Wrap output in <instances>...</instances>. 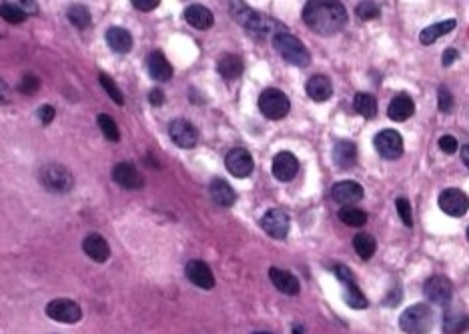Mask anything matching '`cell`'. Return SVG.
Returning <instances> with one entry per match:
<instances>
[{
	"mask_svg": "<svg viewBox=\"0 0 469 334\" xmlns=\"http://www.w3.org/2000/svg\"><path fill=\"white\" fill-rule=\"evenodd\" d=\"M468 240H469V229H468Z\"/></svg>",
	"mask_w": 469,
	"mask_h": 334,
	"instance_id": "f5cc1de1",
	"label": "cell"
},
{
	"mask_svg": "<svg viewBox=\"0 0 469 334\" xmlns=\"http://www.w3.org/2000/svg\"><path fill=\"white\" fill-rule=\"evenodd\" d=\"M38 88H40V80L34 77V75H25L23 80H21V84H19V92H23L26 97L34 94Z\"/></svg>",
	"mask_w": 469,
	"mask_h": 334,
	"instance_id": "ab89813d",
	"label": "cell"
},
{
	"mask_svg": "<svg viewBox=\"0 0 469 334\" xmlns=\"http://www.w3.org/2000/svg\"><path fill=\"white\" fill-rule=\"evenodd\" d=\"M333 272H335L339 283L343 284V300H345L351 309H367L369 303H367V298L363 296L361 288H359V286L355 284V281H353V272H351L345 264H337V266L333 268Z\"/></svg>",
	"mask_w": 469,
	"mask_h": 334,
	"instance_id": "52a82bcc",
	"label": "cell"
},
{
	"mask_svg": "<svg viewBox=\"0 0 469 334\" xmlns=\"http://www.w3.org/2000/svg\"><path fill=\"white\" fill-rule=\"evenodd\" d=\"M261 229L267 232L271 238L283 240L289 234V216L279 208H271L261 218Z\"/></svg>",
	"mask_w": 469,
	"mask_h": 334,
	"instance_id": "4fadbf2b",
	"label": "cell"
},
{
	"mask_svg": "<svg viewBox=\"0 0 469 334\" xmlns=\"http://www.w3.org/2000/svg\"><path fill=\"white\" fill-rule=\"evenodd\" d=\"M69 21L73 23V26H77V28H86V26L91 25L93 18H91V12H88L86 6L75 4V6L69 8Z\"/></svg>",
	"mask_w": 469,
	"mask_h": 334,
	"instance_id": "d590c367",
	"label": "cell"
},
{
	"mask_svg": "<svg viewBox=\"0 0 469 334\" xmlns=\"http://www.w3.org/2000/svg\"><path fill=\"white\" fill-rule=\"evenodd\" d=\"M309 99L315 101V103H325L333 97V84L331 80L323 75H315L307 80V86H305Z\"/></svg>",
	"mask_w": 469,
	"mask_h": 334,
	"instance_id": "cb8c5ba5",
	"label": "cell"
},
{
	"mask_svg": "<svg viewBox=\"0 0 469 334\" xmlns=\"http://www.w3.org/2000/svg\"><path fill=\"white\" fill-rule=\"evenodd\" d=\"M339 218H341V222H345L347 227H355V229H357V227H363L365 222H367L365 210L357 208V206H341Z\"/></svg>",
	"mask_w": 469,
	"mask_h": 334,
	"instance_id": "d6a6232c",
	"label": "cell"
},
{
	"mask_svg": "<svg viewBox=\"0 0 469 334\" xmlns=\"http://www.w3.org/2000/svg\"><path fill=\"white\" fill-rule=\"evenodd\" d=\"M353 248H355V253L363 258V260H369V258L375 255V250H377V242H375V238L371 234L357 232L353 236Z\"/></svg>",
	"mask_w": 469,
	"mask_h": 334,
	"instance_id": "4dcf8cb0",
	"label": "cell"
},
{
	"mask_svg": "<svg viewBox=\"0 0 469 334\" xmlns=\"http://www.w3.org/2000/svg\"><path fill=\"white\" fill-rule=\"evenodd\" d=\"M459 58V52L455 51V49H447V51L443 52V58H442V64L443 66H451L455 60Z\"/></svg>",
	"mask_w": 469,
	"mask_h": 334,
	"instance_id": "f6af8a7d",
	"label": "cell"
},
{
	"mask_svg": "<svg viewBox=\"0 0 469 334\" xmlns=\"http://www.w3.org/2000/svg\"><path fill=\"white\" fill-rule=\"evenodd\" d=\"M10 103V88L6 86V82L0 78V104Z\"/></svg>",
	"mask_w": 469,
	"mask_h": 334,
	"instance_id": "c3c4849f",
	"label": "cell"
},
{
	"mask_svg": "<svg viewBox=\"0 0 469 334\" xmlns=\"http://www.w3.org/2000/svg\"><path fill=\"white\" fill-rule=\"evenodd\" d=\"M169 136L179 149H184V151L195 149L199 142V130L195 129L189 120H182V118H177L169 125Z\"/></svg>",
	"mask_w": 469,
	"mask_h": 334,
	"instance_id": "7c38bea8",
	"label": "cell"
},
{
	"mask_svg": "<svg viewBox=\"0 0 469 334\" xmlns=\"http://www.w3.org/2000/svg\"><path fill=\"white\" fill-rule=\"evenodd\" d=\"M225 166L237 179H247L253 172L255 162H253V156L249 155V151L233 149V151H229V155L225 158Z\"/></svg>",
	"mask_w": 469,
	"mask_h": 334,
	"instance_id": "5bb4252c",
	"label": "cell"
},
{
	"mask_svg": "<svg viewBox=\"0 0 469 334\" xmlns=\"http://www.w3.org/2000/svg\"><path fill=\"white\" fill-rule=\"evenodd\" d=\"M16 4H19V8H21V10L25 12L26 16H28V14H36V12H38V4H36V2H28V0H21V2H16Z\"/></svg>",
	"mask_w": 469,
	"mask_h": 334,
	"instance_id": "bcb514c9",
	"label": "cell"
},
{
	"mask_svg": "<svg viewBox=\"0 0 469 334\" xmlns=\"http://www.w3.org/2000/svg\"><path fill=\"white\" fill-rule=\"evenodd\" d=\"M99 82L103 84L104 92L110 97V101H115V104H119V106L125 104V94H123V90L115 84L112 78L108 77V75H104V73H101V75H99Z\"/></svg>",
	"mask_w": 469,
	"mask_h": 334,
	"instance_id": "e575fe53",
	"label": "cell"
},
{
	"mask_svg": "<svg viewBox=\"0 0 469 334\" xmlns=\"http://www.w3.org/2000/svg\"><path fill=\"white\" fill-rule=\"evenodd\" d=\"M243 68H245L243 66V58L237 56V54H225L217 62V70H219V75L225 78V80L239 78L243 75Z\"/></svg>",
	"mask_w": 469,
	"mask_h": 334,
	"instance_id": "f1b7e54d",
	"label": "cell"
},
{
	"mask_svg": "<svg viewBox=\"0 0 469 334\" xmlns=\"http://www.w3.org/2000/svg\"><path fill=\"white\" fill-rule=\"evenodd\" d=\"M184 274H187V279L191 283L195 284V286H199V288H203V290H211L215 286V274H213L211 266H208L205 260L195 258V260L187 262Z\"/></svg>",
	"mask_w": 469,
	"mask_h": 334,
	"instance_id": "9a60e30c",
	"label": "cell"
},
{
	"mask_svg": "<svg viewBox=\"0 0 469 334\" xmlns=\"http://www.w3.org/2000/svg\"><path fill=\"white\" fill-rule=\"evenodd\" d=\"M355 14L361 21H375V18H379L381 10H379V6L375 2H361V4H357Z\"/></svg>",
	"mask_w": 469,
	"mask_h": 334,
	"instance_id": "74e56055",
	"label": "cell"
},
{
	"mask_svg": "<svg viewBox=\"0 0 469 334\" xmlns=\"http://www.w3.org/2000/svg\"><path fill=\"white\" fill-rule=\"evenodd\" d=\"M455 26H457V21H455V18H447V21H440V23H435V25H429L427 28H423V30H421V34H419V42H421V44H425V47H429V44L437 42L442 36L449 34V32H453V30H455Z\"/></svg>",
	"mask_w": 469,
	"mask_h": 334,
	"instance_id": "d4e9b609",
	"label": "cell"
},
{
	"mask_svg": "<svg viewBox=\"0 0 469 334\" xmlns=\"http://www.w3.org/2000/svg\"><path fill=\"white\" fill-rule=\"evenodd\" d=\"M147 70L156 82H167L173 78V66L160 51H153L147 58Z\"/></svg>",
	"mask_w": 469,
	"mask_h": 334,
	"instance_id": "ffe728a7",
	"label": "cell"
},
{
	"mask_svg": "<svg viewBox=\"0 0 469 334\" xmlns=\"http://www.w3.org/2000/svg\"><path fill=\"white\" fill-rule=\"evenodd\" d=\"M363 194V186H361L359 182H353V180H343V182H337V184L331 188L333 201L341 206H351L353 203L361 201Z\"/></svg>",
	"mask_w": 469,
	"mask_h": 334,
	"instance_id": "e0dca14e",
	"label": "cell"
},
{
	"mask_svg": "<svg viewBox=\"0 0 469 334\" xmlns=\"http://www.w3.org/2000/svg\"><path fill=\"white\" fill-rule=\"evenodd\" d=\"M136 10H143V12H149V10H155L156 6L160 4L158 0H132L130 2Z\"/></svg>",
	"mask_w": 469,
	"mask_h": 334,
	"instance_id": "ee69618b",
	"label": "cell"
},
{
	"mask_svg": "<svg viewBox=\"0 0 469 334\" xmlns=\"http://www.w3.org/2000/svg\"><path fill=\"white\" fill-rule=\"evenodd\" d=\"M395 208H397V212H399V218L403 220V224L407 227V229H411L413 227V214H411V205H409V201L407 198H397L395 201Z\"/></svg>",
	"mask_w": 469,
	"mask_h": 334,
	"instance_id": "f35d334b",
	"label": "cell"
},
{
	"mask_svg": "<svg viewBox=\"0 0 469 334\" xmlns=\"http://www.w3.org/2000/svg\"><path fill=\"white\" fill-rule=\"evenodd\" d=\"M38 179H40V184H43L47 190L54 192V194H64V192H69V190L73 188V184H75L71 170H69L67 166L58 164V162L45 164V166L40 168Z\"/></svg>",
	"mask_w": 469,
	"mask_h": 334,
	"instance_id": "5b68a950",
	"label": "cell"
},
{
	"mask_svg": "<svg viewBox=\"0 0 469 334\" xmlns=\"http://www.w3.org/2000/svg\"><path fill=\"white\" fill-rule=\"evenodd\" d=\"M437 104H440V110L442 112H451L453 110V94L443 84L440 86V90H437Z\"/></svg>",
	"mask_w": 469,
	"mask_h": 334,
	"instance_id": "60d3db41",
	"label": "cell"
},
{
	"mask_svg": "<svg viewBox=\"0 0 469 334\" xmlns=\"http://www.w3.org/2000/svg\"><path fill=\"white\" fill-rule=\"evenodd\" d=\"M97 123H99V129H101V132H103L106 140H110V142H117V140L121 138V132H119V127H117V123H115V120H112L108 114H99Z\"/></svg>",
	"mask_w": 469,
	"mask_h": 334,
	"instance_id": "8d00e7d4",
	"label": "cell"
},
{
	"mask_svg": "<svg viewBox=\"0 0 469 334\" xmlns=\"http://www.w3.org/2000/svg\"><path fill=\"white\" fill-rule=\"evenodd\" d=\"M106 44L119 54H127L132 49V36L127 28L112 26L106 30Z\"/></svg>",
	"mask_w": 469,
	"mask_h": 334,
	"instance_id": "4316f807",
	"label": "cell"
},
{
	"mask_svg": "<svg viewBox=\"0 0 469 334\" xmlns=\"http://www.w3.org/2000/svg\"><path fill=\"white\" fill-rule=\"evenodd\" d=\"M54 116H56V110H54V106H51V104H43L38 108V120L43 125H51L52 120H54Z\"/></svg>",
	"mask_w": 469,
	"mask_h": 334,
	"instance_id": "7bdbcfd3",
	"label": "cell"
},
{
	"mask_svg": "<svg viewBox=\"0 0 469 334\" xmlns=\"http://www.w3.org/2000/svg\"><path fill=\"white\" fill-rule=\"evenodd\" d=\"M299 172V160L293 153H279L273 158V177L281 182H289Z\"/></svg>",
	"mask_w": 469,
	"mask_h": 334,
	"instance_id": "ac0fdd59",
	"label": "cell"
},
{
	"mask_svg": "<svg viewBox=\"0 0 469 334\" xmlns=\"http://www.w3.org/2000/svg\"><path fill=\"white\" fill-rule=\"evenodd\" d=\"M259 110L263 112V116H267L269 120H281V118H285L289 110H291L289 97L279 88H267V90L261 92Z\"/></svg>",
	"mask_w": 469,
	"mask_h": 334,
	"instance_id": "8992f818",
	"label": "cell"
},
{
	"mask_svg": "<svg viewBox=\"0 0 469 334\" xmlns=\"http://www.w3.org/2000/svg\"><path fill=\"white\" fill-rule=\"evenodd\" d=\"M229 10H231L233 18L239 25L245 26L249 32L257 34L261 38L263 36H269V34L275 36L277 32H285V26L279 25L277 21H273V18H269L265 14H261L257 10H253L245 2H231Z\"/></svg>",
	"mask_w": 469,
	"mask_h": 334,
	"instance_id": "7a4b0ae2",
	"label": "cell"
},
{
	"mask_svg": "<svg viewBox=\"0 0 469 334\" xmlns=\"http://www.w3.org/2000/svg\"><path fill=\"white\" fill-rule=\"evenodd\" d=\"M468 326H469V316L464 312V310H457V309L447 310V314H445V322H443L445 334H459V333H464Z\"/></svg>",
	"mask_w": 469,
	"mask_h": 334,
	"instance_id": "f546056e",
	"label": "cell"
},
{
	"mask_svg": "<svg viewBox=\"0 0 469 334\" xmlns=\"http://www.w3.org/2000/svg\"><path fill=\"white\" fill-rule=\"evenodd\" d=\"M440 149H442L445 155H453V153L459 151V144H457V140H455L453 136L445 134V136L440 138Z\"/></svg>",
	"mask_w": 469,
	"mask_h": 334,
	"instance_id": "b9f144b4",
	"label": "cell"
},
{
	"mask_svg": "<svg viewBox=\"0 0 469 334\" xmlns=\"http://www.w3.org/2000/svg\"><path fill=\"white\" fill-rule=\"evenodd\" d=\"M184 21L193 28L197 30H208L211 26L215 25V16L213 12L208 10L207 6H201V4H191L184 8Z\"/></svg>",
	"mask_w": 469,
	"mask_h": 334,
	"instance_id": "603a6c76",
	"label": "cell"
},
{
	"mask_svg": "<svg viewBox=\"0 0 469 334\" xmlns=\"http://www.w3.org/2000/svg\"><path fill=\"white\" fill-rule=\"evenodd\" d=\"M112 180H115L119 186L129 188V190L143 188V184H145L143 175L139 172V168H136L132 162H119V164L112 168Z\"/></svg>",
	"mask_w": 469,
	"mask_h": 334,
	"instance_id": "2e32d148",
	"label": "cell"
},
{
	"mask_svg": "<svg viewBox=\"0 0 469 334\" xmlns=\"http://www.w3.org/2000/svg\"><path fill=\"white\" fill-rule=\"evenodd\" d=\"M440 208L447 216L461 218L469 210V196L459 188H445L440 194Z\"/></svg>",
	"mask_w": 469,
	"mask_h": 334,
	"instance_id": "8fae6325",
	"label": "cell"
},
{
	"mask_svg": "<svg viewBox=\"0 0 469 334\" xmlns=\"http://www.w3.org/2000/svg\"><path fill=\"white\" fill-rule=\"evenodd\" d=\"M423 292H425V296L431 303L447 307L451 303V298H453V283L447 277H443V274H435V277L425 281Z\"/></svg>",
	"mask_w": 469,
	"mask_h": 334,
	"instance_id": "9c48e42d",
	"label": "cell"
},
{
	"mask_svg": "<svg viewBox=\"0 0 469 334\" xmlns=\"http://www.w3.org/2000/svg\"><path fill=\"white\" fill-rule=\"evenodd\" d=\"M0 16L6 23H10V25H21V23H25L26 18V14L19 8L16 2H2L0 4Z\"/></svg>",
	"mask_w": 469,
	"mask_h": 334,
	"instance_id": "836d02e7",
	"label": "cell"
},
{
	"mask_svg": "<svg viewBox=\"0 0 469 334\" xmlns=\"http://www.w3.org/2000/svg\"><path fill=\"white\" fill-rule=\"evenodd\" d=\"M435 314L427 305H413L399 316V326L407 334H427L433 329Z\"/></svg>",
	"mask_w": 469,
	"mask_h": 334,
	"instance_id": "277c9868",
	"label": "cell"
},
{
	"mask_svg": "<svg viewBox=\"0 0 469 334\" xmlns=\"http://www.w3.org/2000/svg\"><path fill=\"white\" fill-rule=\"evenodd\" d=\"M255 334H269V333H255Z\"/></svg>",
	"mask_w": 469,
	"mask_h": 334,
	"instance_id": "816d5d0a",
	"label": "cell"
},
{
	"mask_svg": "<svg viewBox=\"0 0 469 334\" xmlns=\"http://www.w3.org/2000/svg\"><path fill=\"white\" fill-rule=\"evenodd\" d=\"M149 101H151L153 106H160V104L165 103V92H163L160 88H153V90L149 92Z\"/></svg>",
	"mask_w": 469,
	"mask_h": 334,
	"instance_id": "7dc6e473",
	"label": "cell"
},
{
	"mask_svg": "<svg viewBox=\"0 0 469 334\" xmlns=\"http://www.w3.org/2000/svg\"><path fill=\"white\" fill-rule=\"evenodd\" d=\"M375 151L387 160H397L403 155V138L397 130H381L373 138Z\"/></svg>",
	"mask_w": 469,
	"mask_h": 334,
	"instance_id": "30bf717a",
	"label": "cell"
},
{
	"mask_svg": "<svg viewBox=\"0 0 469 334\" xmlns=\"http://www.w3.org/2000/svg\"><path fill=\"white\" fill-rule=\"evenodd\" d=\"M208 192H211V198L219 206H233L234 201H237L233 186L223 179H213L211 186H208Z\"/></svg>",
	"mask_w": 469,
	"mask_h": 334,
	"instance_id": "83f0119b",
	"label": "cell"
},
{
	"mask_svg": "<svg viewBox=\"0 0 469 334\" xmlns=\"http://www.w3.org/2000/svg\"><path fill=\"white\" fill-rule=\"evenodd\" d=\"M293 334H303V326L301 324H295L293 326Z\"/></svg>",
	"mask_w": 469,
	"mask_h": 334,
	"instance_id": "f907efd6",
	"label": "cell"
},
{
	"mask_svg": "<svg viewBox=\"0 0 469 334\" xmlns=\"http://www.w3.org/2000/svg\"><path fill=\"white\" fill-rule=\"evenodd\" d=\"M269 279H271V283L275 284V288L279 292L287 294V296H297L301 292V284L297 281V277L291 274V272H287L283 268L271 266L269 268Z\"/></svg>",
	"mask_w": 469,
	"mask_h": 334,
	"instance_id": "d6986e66",
	"label": "cell"
},
{
	"mask_svg": "<svg viewBox=\"0 0 469 334\" xmlns=\"http://www.w3.org/2000/svg\"><path fill=\"white\" fill-rule=\"evenodd\" d=\"M45 312L49 318L56 320V322H64V324H75L82 318V310L71 298H54L47 305Z\"/></svg>",
	"mask_w": 469,
	"mask_h": 334,
	"instance_id": "ba28073f",
	"label": "cell"
},
{
	"mask_svg": "<svg viewBox=\"0 0 469 334\" xmlns=\"http://www.w3.org/2000/svg\"><path fill=\"white\" fill-rule=\"evenodd\" d=\"M273 47L289 64L303 68V66H309V62H311V54L307 51V47L297 36L289 34L287 30L285 32H277L273 36Z\"/></svg>",
	"mask_w": 469,
	"mask_h": 334,
	"instance_id": "3957f363",
	"label": "cell"
},
{
	"mask_svg": "<svg viewBox=\"0 0 469 334\" xmlns=\"http://www.w3.org/2000/svg\"><path fill=\"white\" fill-rule=\"evenodd\" d=\"M353 106L365 118H375V114H377V101H375V97H371L367 92H357L353 97Z\"/></svg>",
	"mask_w": 469,
	"mask_h": 334,
	"instance_id": "1f68e13d",
	"label": "cell"
},
{
	"mask_svg": "<svg viewBox=\"0 0 469 334\" xmlns=\"http://www.w3.org/2000/svg\"><path fill=\"white\" fill-rule=\"evenodd\" d=\"M303 21L313 32L321 36H333L347 25V10L341 2L311 0L303 8Z\"/></svg>",
	"mask_w": 469,
	"mask_h": 334,
	"instance_id": "6da1fadb",
	"label": "cell"
},
{
	"mask_svg": "<svg viewBox=\"0 0 469 334\" xmlns=\"http://www.w3.org/2000/svg\"><path fill=\"white\" fill-rule=\"evenodd\" d=\"M82 250H84L86 257L93 258L95 262H106L108 257H110V246H108V242L104 240L101 234H97V232L88 234V236L82 240Z\"/></svg>",
	"mask_w": 469,
	"mask_h": 334,
	"instance_id": "44dd1931",
	"label": "cell"
},
{
	"mask_svg": "<svg viewBox=\"0 0 469 334\" xmlns=\"http://www.w3.org/2000/svg\"><path fill=\"white\" fill-rule=\"evenodd\" d=\"M461 158H464L466 166H468V168H469V144H466V146H461Z\"/></svg>",
	"mask_w": 469,
	"mask_h": 334,
	"instance_id": "681fc988",
	"label": "cell"
},
{
	"mask_svg": "<svg viewBox=\"0 0 469 334\" xmlns=\"http://www.w3.org/2000/svg\"><path fill=\"white\" fill-rule=\"evenodd\" d=\"M413 112H416V104H413L409 94H397L389 103V108H387V116L395 123L409 120L413 116Z\"/></svg>",
	"mask_w": 469,
	"mask_h": 334,
	"instance_id": "7402d4cb",
	"label": "cell"
},
{
	"mask_svg": "<svg viewBox=\"0 0 469 334\" xmlns=\"http://www.w3.org/2000/svg\"><path fill=\"white\" fill-rule=\"evenodd\" d=\"M333 162L343 170L351 168L357 162V146L351 140H339L333 146Z\"/></svg>",
	"mask_w": 469,
	"mask_h": 334,
	"instance_id": "484cf974",
	"label": "cell"
}]
</instances>
